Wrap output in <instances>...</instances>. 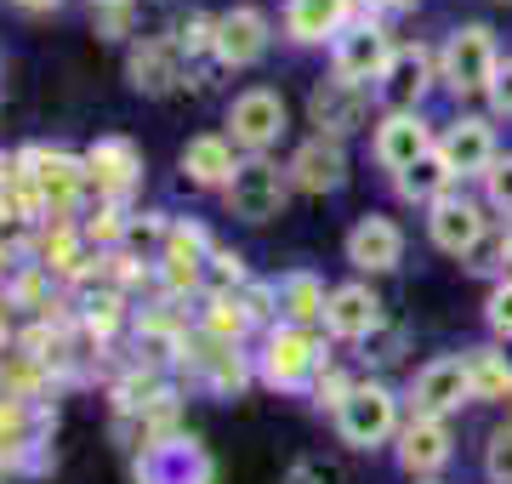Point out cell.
<instances>
[{"label":"cell","mask_w":512,"mask_h":484,"mask_svg":"<svg viewBox=\"0 0 512 484\" xmlns=\"http://www.w3.org/2000/svg\"><path fill=\"white\" fill-rule=\"evenodd\" d=\"M217 467L200 439H165L137 456V484H211Z\"/></svg>","instance_id":"8992f818"},{"label":"cell","mask_w":512,"mask_h":484,"mask_svg":"<svg viewBox=\"0 0 512 484\" xmlns=\"http://www.w3.org/2000/svg\"><path fill=\"white\" fill-rule=\"evenodd\" d=\"M325 285L313 280V274H285L279 280V308H285V325H302L308 331L313 319H325Z\"/></svg>","instance_id":"cb8c5ba5"},{"label":"cell","mask_w":512,"mask_h":484,"mask_svg":"<svg viewBox=\"0 0 512 484\" xmlns=\"http://www.w3.org/2000/svg\"><path fill=\"white\" fill-rule=\"evenodd\" d=\"M222 194H228V211L239 223H268V217L285 211V171L274 160H245Z\"/></svg>","instance_id":"5b68a950"},{"label":"cell","mask_w":512,"mask_h":484,"mask_svg":"<svg viewBox=\"0 0 512 484\" xmlns=\"http://www.w3.org/2000/svg\"><path fill=\"white\" fill-rule=\"evenodd\" d=\"M433 149H439V143H433V131H427L421 114H387L382 126H376V160H382L393 177L410 171L421 154H433Z\"/></svg>","instance_id":"e0dca14e"},{"label":"cell","mask_w":512,"mask_h":484,"mask_svg":"<svg viewBox=\"0 0 512 484\" xmlns=\"http://www.w3.org/2000/svg\"><path fill=\"white\" fill-rule=\"evenodd\" d=\"M427 86H433V57L421 52V46H404V52H393L387 75L376 80V97H382L393 114H416Z\"/></svg>","instance_id":"4fadbf2b"},{"label":"cell","mask_w":512,"mask_h":484,"mask_svg":"<svg viewBox=\"0 0 512 484\" xmlns=\"http://www.w3.org/2000/svg\"><path fill=\"white\" fill-rule=\"evenodd\" d=\"M365 109H370V92L365 86H348V80H319L313 97H308L313 126H319V137H330V143H342V137H353V131L365 126Z\"/></svg>","instance_id":"9c48e42d"},{"label":"cell","mask_w":512,"mask_h":484,"mask_svg":"<svg viewBox=\"0 0 512 484\" xmlns=\"http://www.w3.org/2000/svg\"><path fill=\"white\" fill-rule=\"evenodd\" d=\"M18 6H23V12H52L57 0H18Z\"/></svg>","instance_id":"8d00e7d4"},{"label":"cell","mask_w":512,"mask_h":484,"mask_svg":"<svg viewBox=\"0 0 512 484\" xmlns=\"http://www.w3.org/2000/svg\"><path fill=\"white\" fill-rule=\"evenodd\" d=\"M382 6H410V0H382Z\"/></svg>","instance_id":"ab89813d"},{"label":"cell","mask_w":512,"mask_h":484,"mask_svg":"<svg viewBox=\"0 0 512 484\" xmlns=\"http://www.w3.org/2000/svg\"><path fill=\"white\" fill-rule=\"evenodd\" d=\"M183 171H188L200 188H228V183H234V171H239L234 143H228V137H211V131H205V137H188Z\"/></svg>","instance_id":"603a6c76"},{"label":"cell","mask_w":512,"mask_h":484,"mask_svg":"<svg viewBox=\"0 0 512 484\" xmlns=\"http://www.w3.org/2000/svg\"><path fill=\"white\" fill-rule=\"evenodd\" d=\"M336 428H342V445H353V450L387 445L399 433V399H393V388H382V382H353L348 405L336 410Z\"/></svg>","instance_id":"6da1fadb"},{"label":"cell","mask_w":512,"mask_h":484,"mask_svg":"<svg viewBox=\"0 0 512 484\" xmlns=\"http://www.w3.org/2000/svg\"><path fill=\"white\" fill-rule=\"evenodd\" d=\"M126 75H131V86H137V92L165 97L177 80H183V52H177L171 40H143V46L131 52Z\"/></svg>","instance_id":"44dd1931"},{"label":"cell","mask_w":512,"mask_h":484,"mask_svg":"<svg viewBox=\"0 0 512 484\" xmlns=\"http://www.w3.org/2000/svg\"><path fill=\"white\" fill-rule=\"evenodd\" d=\"M439 160L450 166V177H484L495 166V131L478 114H461L456 126L439 137Z\"/></svg>","instance_id":"8fae6325"},{"label":"cell","mask_w":512,"mask_h":484,"mask_svg":"<svg viewBox=\"0 0 512 484\" xmlns=\"http://www.w3.org/2000/svg\"><path fill=\"white\" fill-rule=\"evenodd\" d=\"M501 257H507V262H512V228H507V240H501Z\"/></svg>","instance_id":"f35d334b"},{"label":"cell","mask_w":512,"mask_h":484,"mask_svg":"<svg viewBox=\"0 0 512 484\" xmlns=\"http://www.w3.org/2000/svg\"><path fill=\"white\" fill-rule=\"evenodd\" d=\"M211 274H217V291H239L245 285V257L239 251H211Z\"/></svg>","instance_id":"1f68e13d"},{"label":"cell","mask_w":512,"mask_h":484,"mask_svg":"<svg viewBox=\"0 0 512 484\" xmlns=\"http://www.w3.org/2000/svg\"><path fill=\"white\" fill-rule=\"evenodd\" d=\"M484 194H490L495 211H512V154H507V160H495V166L484 171Z\"/></svg>","instance_id":"f546056e"},{"label":"cell","mask_w":512,"mask_h":484,"mask_svg":"<svg viewBox=\"0 0 512 484\" xmlns=\"http://www.w3.org/2000/svg\"><path fill=\"white\" fill-rule=\"evenodd\" d=\"M467 399H473L467 354H439V359H427V365L416 371V382H410V410H416V416H433V422L456 416Z\"/></svg>","instance_id":"3957f363"},{"label":"cell","mask_w":512,"mask_h":484,"mask_svg":"<svg viewBox=\"0 0 512 484\" xmlns=\"http://www.w3.org/2000/svg\"><path fill=\"white\" fill-rule=\"evenodd\" d=\"M393 183H399V194H404V200L439 205L444 194H450V183H456V177H450V166H444V160H439V149H433V154H421V160H416L410 171H399Z\"/></svg>","instance_id":"d4e9b609"},{"label":"cell","mask_w":512,"mask_h":484,"mask_svg":"<svg viewBox=\"0 0 512 484\" xmlns=\"http://www.w3.org/2000/svg\"><path fill=\"white\" fill-rule=\"evenodd\" d=\"M313 393H319V405L342 410V405H348V393H353V382H348L342 371H319V382H313Z\"/></svg>","instance_id":"d6a6232c"},{"label":"cell","mask_w":512,"mask_h":484,"mask_svg":"<svg viewBox=\"0 0 512 484\" xmlns=\"http://www.w3.org/2000/svg\"><path fill=\"white\" fill-rule=\"evenodd\" d=\"M114 319H120V297H114V291H97V297L86 302V325H92V331H109Z\"/></svg>","instance_id":"836d02e7"},{"label":"cell","mask_w":512,"mask_h":484,"mask_svg":"<svg viewBox=\"0 0 512 484\" xmlns=\"http://www.w3.org/2000/svg\"><path fill=\"white\" fill-rule=\"evenodd\" d=\"M484 319H490L495 336H507V342H512V280H501V285L490 291V308H484Z\"/></svg>","instance_id":"4dcf8cb0"},{"label":"cell","mask_w":512,"mask_h":484,"mask_svg":"<svg viewBox=\"0 0 512 484\" xmlns=\"http://www.w3.org/2000/svg\"><path fill=\"white\" fill-rule=\"evenodd\" d=\"M97 12H109V6H131V0H92Z\"/></svg>","instance_id":"74e56055"},{"label":"cell","mask_w":512,"mask_h":484,"mask_svg":"<svg viewBox=\"0 0 512 484\" xmlns=\"http://www.w3.org/2000/svg\"><path fill=\"white\" fill-rule=\"evenodd\" d=\"M484 473L490 484H512V428H495L484 445Z\"/></svg>","instance_id":"f1b7e54d"},{"label":"cell","mask_w":512,"mask_h":484,"mask_svg":"<svg viewBox=\"0 0 512 484\" xmlns=\"http://www.w3.org/2000/svg\"><path fill=\"white\" fill-rule=\"evenodd\" d=\"M285 484H342V479H336V467H325V462H296L291 473H285Z\"/></svg>","instance_id":"e575fe53"},{"label":"cell","mask_w":512,"mask_h":484,"mask_svg":"<svg viewBox=\"0 0 512 484\" xmlns=\"http://www.w3.org/2000/svg\"><path fill=\"white\" fill-rule=\"evenodd\" d=\"M444 462H450V428L433 416H410L399 428V467L410 479H433Z\"/></svg>","instance_id":"d6986e66"},{"label":"cell","mask_w":512,"mask_h":484,"mask_svg":"<svg viewBox=\"0 0 512 484\" xmlns=\"http://www.w3.org/2000/svg\"><path fill=\"white\" fill-rule=\"evenodd\" d=\"M348 12H353V0H291L285 6V29L302 46H319V40L348 29Z\"/></svg>","instance_id":"7402d4cb"},{"label":"cell","mask_w":512,"mask_h":484,"mask_svg":"<svg viewBox=\"0 0 512 484\" xmlns=\"http://www.w3.org/2000/svg\"><path fill=\"white\" fill-rule=\"evenodd\" d=\"M495 69H501V57H495V35L484 23H461L456 35L444 40V86L456 97L490 92Z\"/></svg>","instance_id":"7a4b0ae2"},{"label":"cell","mask_w":512,"mask_h":484,"mask_svg":"<svg viewBox=\"0 0 512 484\" xmlns=\"http://www.w3.org/2000/svg\"><path fill=\"white\" fill-rule=\"evenodd\" d=\"M404 257V234L393 217H359L348 228V262L353 268H365V274H387V268H399Z\"/></svg>","instance_id":"ac0fdd59"},{"label":"cell","mask_w":512,"mask_h":484,"mask_svg":"<svg viewBox=\"0 0 512 484\" xmlns=\"http://www.w3.org/2000/svg\"><path fill=\"white\" fill-rule=\"evenodd\" d=\"M29 183H35V194L46 205H57V211H69L74 200H80V188H92V171H86V160H74V154L63 149H29Z\"/></svg>","instance_id":"7c38bea8"},{"label":"cell","mask_w":512,"mask_h":484,"mask_svg":"<svg viewBox=\"0 0 512 484\" xmlns=\"http://www.w3.org/2000/svg\"><path fill=\"white\" fill-rule=\"evenodd\" d=\"M387 63H393V46H387L382 23H353L336 35V80L370 86V80L387 75Z\"/></svg>","instance_id":"ba28073f"},{"label":"cell","mask_w":512,"mask_h":484,"mask_svg":"<svg viewBox=\"0 0 512 484\" xmlns=\"http://www.w3.org/2000/svg\"><path fill=\"white\" fill-rule=\"evenodd\" d=\"M507 6H512V0H507Z\"/></svg>","instance_id":"60d3db41"},{"label":"cell","mask_w":512,"mask_h":484,"mask_svg":"<svg viewBox=\"0 0 512 484\" xmlns=\"http://www.w3.org/2000/svg\"><path fill=\"white\" fill-rule=\"evenodd\" d=\"M467 376H473V399H512V359L501 348H473Z\"/></svg>","instance_id":"484cf974"},{"label":"cell","mask_w":512,"mask_h":484,"mask_svg":"<svg viewBox=\"0 0 512 484\" xmlns=\"http://www.w3.org/2000/svg\"><path fill=\"white\" fill-rule=\"evenodd\" d=\"M319 342H313L302 325H274L268 342H262V376L274 382V388H302L313 371H319Z\"/></svg>","instance_id":"52a82bcc"},{"label":"cell","mask_w":512,"mask_h":484,"mask_svg":"<svg viewBox=\"0 0 512 484\" xmlns=\"http://www.w3.org/2000/svg\"><path fill=\"white\" fill-rule=\"evenodd\" d=\"M490 103H495V114H512V57L495 69V80H490Z\"/></svg>","instance_id":"d590c367"},{"label":"cell","mask_w":512,"mask_h":484,"mask_svg":"<svg viewBox=\"0 0 512 484\" xmlns=\"http://www.w3.org/2000/svg\"><path fill=\"white\" fill-rule=\"evenodd\" d=\"M484 228H490L484 205L461 200V194H444V200L433 205V217H427V234H433V245H439L444 257H467V251L484 240Z\"/></svg>","instance_id":"30bf717a"},{"label":"cell","mask_w":512,"mask_h":484,"mask_svg":"<svg viewBox=\"0 0 512 484\" xmlns=\"http://www.w3.org/2000/svg\"><path fill=\"white\" fill-rule=\"evenodd\" d=\"M251 331V308L239 291H211L205 302V336H217V342H239V336Z\"/></svg>","instance_id":"4316f807"},{"label":"cell","mask_w":512,"mask_h":484,"mask_svg":"<svg viewBox=\"0 0 512 484\" xmlns=\"http://www.w3.org/2000/svg\"><path fill=\"white\" fill-rule=\"evenodd\" d=\"M86 171H92V188L103 200H120L143 177V154L131 149L126 137H97L92 149H86Z\"/></svg>","instance_id":"5bb4252c"},{"label":"cell","mask_w":512,"mask_h":484,"mask_svg":"<svg viewBox=\"0 0 512 484\" xmlns=\"http://www.w3.org/2000/svg\"><path fill=\"white\" fill-rule=\"evenodd\" d=\"M126 228H131V217H120V205L103 200L92 217H86V228H80V234H86V240H97V245H109V240H126Z\"/></svg>","instance_id":"83f0119b"},{"label":"cell","mask_w":512,"mask_h":484,"mask_svg":"<svg viewBox=\"0 0 512 484\" xmlns=\"http://www.w3.org/2000/svg\"><path fill=\"white\" fill-rule=\"evenodd\" d=\"M211 52L228 63V69H251L256 57L268 52V18L256 6H234L217 18V46Z\"/></svg>","instance_id":"2e32d148"},{"label":"cell","mask_w":512,"mask_h":484,"mask_svg":"<svg viewBox=\"0 0 512 484\" xmlns=\"http://www.w3.org/2000/svg\"><path fill=\"white\" fill-rule=\"evenodd\" d=\"M291 183L308 188V194H330V188H342V183H348V154H342V143H330V137H308V143L291 154Z\"/></svg>","instance_id":"ffe728a7"},{"label":"cell","mask_w":512,"mask_h":484,"mask_svg":"<svg viewBox=\"0 0 512 484\" xmlns=\"http://www.w3.org/2000/svg\"><path fill=\"white\" fill-rule=\"evenodd\" d=\"M376 325H382V302H376L370 285H336V291H330L325 331L336 336V342H365V336H376Z\"/></svg>","instance_id":"9a60e30c"},{"label":"cell","mask_w":512,"mask_h":484,"mask_svg":"<svg viewBox=\"0 0 512 484\" xmlns=\"http://www.w3.org/2000/svg\"><path fill=\"white\" fill-rule=\"evenodd\" d=\"M228 131H234L239 149H251V160H262V154L285 137V97L268 92V86L239 92L234 109H228Z\"/></svg>","instance_id":"277c9868"}]
</instances>
